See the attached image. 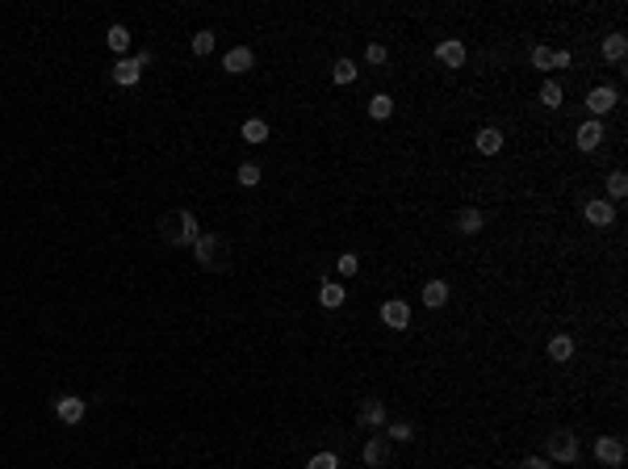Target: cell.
Returning <instances> with one entry per match:
<instances>
[{"label":"cell","instance_id":"1","mask_svg":"<svg viewBox=\"0 0 628 469\" xmlns=\"http://www.w3.org/2000/svg\"><path fill=\"white\" fill-rule=\"evenodd\" d=\"M159 231H163V239H168L172 247H193L197 234H201V227H197V218H193L189 210H168V214L159 218Z\"/></svg>","mask_w":628,"mask_h":469},{"label":"cell","instance_id":"2","mask_svg":"<svg viewBox=\"0 0 628 469\" xmlns=\"http://www.w3.org/2000/svg\"><path fill=\"white\" fill-rule=\"evenodd\" d=\"M193 256H197V264L201 268H222V234H197V243H193Z\"/></svg>","mask_w":628,"mask_h":469},{"label":"cell","instance_id":"3","mask_svg":"<svg viewBox=\"0 0 628 469\" xmlns=\"http://www.w3.org/2000/svg\"><path fill=\"white\" fill-rule=\"evenodd\" d=\"M545 461L574 465V461H578V436H574V432H553L549 436V457H545Z\"/></svg>","mask_w":628,"mask_h":469},{"label":"cell","instance_id":"4","mask_svg":"<svg viewBox=\"0 0 628 469\" xmlns=\"http://www.w3.org/2000/svg\"><path fill=\"white\" fill-rule=\"evenodd\" d=\"M360 457H365L369 469H386L390 465V440H386V436H369V444H365Z\"/></svg>","mask_w":628,"mask_h":469},{"label":"cell","instance_id":"5","mask_svg":"<svg viewBox=\"0 0 628 469\" xmlns=\"http://www.w3.org/2000/svg\"><path fill=\"white\" fill-rule=\"evenodd\" d=\"M616 101H620V92H616V88H591V92H586V109H591L595 118L612 113V109H616Z\"/></svg>","mask_w":628,"mask_h":469},{"label":"cell","instance_id":"6","mask_svg":"<svg viewBox=\"0 0 628 469\" xmlns=\"http://www.w3.org/2000/svg\"><path fill=\"white\" fill-rule=\"evenodd\" d=\"M595 457H599L603 465H620V461H624V440H620V436H599V440H595Z\"/></svg>","mask_w":628,"mask_h":469},{"label":"cell","instance_id":"7","mask_svg":"<svg viewBox=\"0 0 628 469\" xmlns=\"http://www.w3.org/2000/svg\"><path fill=\"white\" fill-rule=\"evenodd\" d=\"M586 223H591V227H612V223H616V206L603 201V197H591V201H586Z\"/></svg>","mask_w":628,"mask_h":469},{"label":"cell","instance_id":"8","mask_svg":"<svg viewBox=\"0 0 628 469\" xmlns=\"http://www.w3.org/2000/svg\"><path fill=\"white\" fill-rule=\"evenodd\" d=\"M382 323H386V327H394V331H406V327H410V306H406L402 298L386 302V306H382Z\"/></svg>","mask_w":628,"mask_h":469},{"label":"cell","instance_id":"9","mask_svg":"<svg viewBox=\"0 0 628 469\" xmlns=\"http://www.w3.org/2000/svg\"><path fill=\"white\" fill-rule=\"evenodd\" d=\"M574 143H578L582 151H595V147L603 143V122H599V118L582 122V126H578V135H574Z\"/></svg>","mask_w":628,"mask_h":469},{"label":"cell","instance_id":"10","mask_svg":"<svg viewBox=\"0 0 628 469\" xmlns=\"http://www.w3.org/2000/svg\"><path fill=\"white\" fill-rule=\"evenodd\" d=\"M436 59H440L444 68H461V63H465V42H457V38H444V42L436 46Z\"/></svg>","mask_w":628,"mask_h":469},{"label":"cell","instance_id":"11","mask_svg":"<svg viewBox=\"0 0 628 469\" xmlns=\"http://www.w3.org/2000/svg\"><path fill=\"white\" fill-rule=\"evenodd\" d=\"M251 63H256V55H251L247 46H235V51H227V55H222V68H227L231 76H243V72H251Z\"/></svg>","mask_w":628,"mask_h":469},{"label":"cell","instance_id":"12","mask_svg":"<svg viewBox=\"0 0 628 469\" xmlns=\"http://www.w3.org/2000/svg\"><path fill=\"white\" fill-rule=\"evenodd\" d=\"M55 415H59L63 423H80V419H84V398H76V394H63V398L55 402Z\"/></svg>","mask_w":628,"mask_h":469},{"label":"cell","instance_id":"13","mask_svg":"<svg viewBox=\"0 0 628 469\" xmlns=\"http://www.w3.org/2000/svg\"><path fill=\"white\" fill-rule=\"evenodd\" d=\"M365 427H386V402H377V398H369V402H360V415H356Z\"/></svg>","mask_w":628,"mask_h":469},{"label":"cell","instance_id":"14","mask_svg":"<svg viewBox=\"0 0 628 469\" xmlns=\"http://www.w3.org/2000/svg\"><path fill=\"white\" fill-rule=\"evenodd\" d=\"M139 76H143V68H139L134 59H118V63H113V84H122V88H134V84H139Z\"/></svg>","mask_w":628,"mask_h":469},{"label":"cell","instance_id":"15","mask_svg":"<svg viewBox=\"0 0 628 469\" xmlns=\"http://www.w3.org/2000/svg\"><path fill=\"white\" fill-rule=\"evenodd\" d=\"M473 143H477V151H482V156H498V151H503V130L486 126V130H477V139H473Z\"/></svg>","mask_w":628,"mask_h":469},{"label":"cell","instance_id":"16","mask_svg":"<svg viewBox=\"0 0 628 469\" xmlns=\"http://www.w3.org/2000/svg\"><path fill=\"white\" fill-rule=\"evenodd\" d=\"M624 55H628V38L624 34H608V38H603V59H608V63H620Z\"/></svg>","mask_w":628,"mask_h":469},{"label":"cell","instance_id":"17","mask_svg":"<svg viewBox=\"0 0 628 469\" xmlns=\"http://www.w3.org/2000/svg\"><path fill=\"white\" fill-rule=\"evenodd\" d=\"M444 302H448V285H444V281H427V285H423V306L440 311Z\"/></svg>","mask_w":628,"mask_h":469},{"label":"cell","instance_id":"18","mask_svg":"<svg viewBox=\"0 0 628 469\" xmlns=\"http://www.w3.org/2000/svg\"><path fill=\"white\" fill-rule=\"evenodd\" d=\"M570 356H574V339H570V335H553L549 339V361L561 365V361H570Z\"/></svg>","mask_w":628,"mask_h":469},{"label":"cell","instance_id":"19","mask_svg":"<svg viewBox=\"0 0 628 469\" xmlns=\"http://www.w3.org/2000/svg\"><path fill=\"white\" fill-rule=\"evenodd\" d=\"M243 139L247 143H268V122L264 118H247L243 122Z\"/></svg>","mask_w":628,"mask_h":469},{"label":"cell","instance_id":"20","mask_svg":"<svg viewBox=\"0 0 628 469\" xmlns=\"http://www.w3.org/2000/svg\"><path fill=\"white\" fill-rule=\"evenodd\" d=\"M390 113H394V101H390V96H386V92H377V96H369V118H373V122H386Z\"/></svg>","mask_w":628,"mask_h":469},{"label":"cell","instance_id":"21","mask_svg":"<svg viewBox=\"0 0 628 469\" xmlns=\"http://www.w3.org/2000/svg\"><path fill=\"white\" fill-rule=\"evenodd\" d=\"M482 223H486V218H482V210H473V206H465V210L457 214V227H461L465 234H477L482 231Z\"/></svg>","mask_w":628,"mask_h":469},{"label":"cell","instance_id":"22","mask_svg":"<svg viewBox=\"0 0 628 469\" xmlns=\"http://www.w3.org/2000/svg\"><path fill=\"white\" fill-rule=\"evenodd\" d=\"M105 42H109V51H130V30L126 25H109V34H105Z\"/></svg>","mask_w":628,"mask_h":469},{"label":"cell","instance_id":"23","mask_svg":"<svg viewBox=\"0 0 628 469\" xmlns=\"http://www.w3.org/2000/svg\"><path fill=\"white\" fill-rule=\"evenodd\" d=\"M318 302H322L327 311H335V306H344V285H335V281H327V285L318 289Z\"/></svg>","mask_w":628,"mask_h":469},{"label":"cell","instance_id":"24","mask_svg":"<svg viewBox=\"0 0 628 469\" xmlns=\"http://www.w3.org/2000/svg\"><path fill=\"white\" fill-rule=\"evenodd\" d=\"M356 72H360V68H356L352 59H335V68H331L335 84H352V80H356Z\"/></svg>","mask_w":628,"mask_h":469},{"label":"cell","instance_id":"25","mask_svg":"<svg viewBox=\"0 0 628 469\" xmlns=\"http://www.w3.org/2000/svg\"><path fill=\"white\" fill-rule=\"evenodd\" d=\"M541 105H545V109H557V105H561V84H557V80H545V84H541Z\"/></svg>","mask_w":628,"mask_h":469},{"label":"cell","instance_id":"26","mask_svg":"<svg viewBox=\"0 0 628 469\" xmlns=\"http://www.w3.org/2000/svg\"><path fill=\"white\" fill-rule=\"evenodd\" d=\"M624 193H628V176H624V172H612V176H608V197H612V201H620Z\"/></svg>","mask_w":628,"mask_h":469},{"label":"cell","instance_id":"27","mask_svg":"<svg viewBox=\"0 0 628 469\" xmlns=\"http://www.w3.org/2000/svg\"><path fill=\"white\" fill-rule=\"evenodd\" d=\"M210 51H214V34H210V30L193 34V55H210Z\"/></svg>","mask_w":628,"mask_h":469},{"label":"cell","instance_id":"28","mask_svg":"<svg viewBox=\"0 0 628 469\" xmlns=\"http://www.w3.org/2000/svg\"><path fill=\"white\" fill-rule=\"evenodd\" d=\"M239 185H260V163H239Z\"/></svg>","mask_w":628,"mask_h":469},{"label":"cell","instance_id":"29","mask_svg":"<svg viewBox=\"0 0 628 469\" xmlns=\"http://www.w3.org/2000/svg\"><path fill=\"white\" fill-rule=\"evenodd\" d=\"M532 68H541V72H549L553 68V51L549 46H532Z\"/></svg>","mask_w":628,"mask_h":469},{"label":"cell","instance_id":"30","mask_svg":"<svg viewBox=\"0 0 628 469\" xmlns=\"http://www.w3.org/2000/svg\"><path fill=\"white\" fill-rule=\"evenodd\" d=\"M306 469H339V457L335 453H318V457L306 461Z\"/></svg>","mask_w":628,"mask_h":469},{"label":"cell","instance_id":"31","mask_svg":"<svg viewBox=\"0 0 628 469\" xmlns=\"http://www.w3.org/2000/svg\"><path fill=\"white\" fill-rule=\"evenodd\" d=\"M410 436H415V432H410V423H390V427H386V440H402V444H406V440H410Z\"/></svg>","mask_w":628,"mask_h":469},{"label":"cell","instance_id":"32","mask_svg":"<svg viewBox=\"0 0 628 469\" xmlns=\"http://www.w3.org/2000/svg\"><path fill=\"white\" fill-rule=\"evenodd\" d=\"M335 273H339V277H356V273H360V260H356V256H339V268H335Z\"/></svg>","mask_w":628,"mask_h":469},{"label":"cell","instance_id":"33","mask_svg":"<svg viewBox=\"0 0 628 469\" xmlns=\"http://www.w3.org/2000/svg\"><path fill=\"white\" fill-rule=\"evenodd\" d=\"M365 59H369V63H386V46H382V42H369V46H365Z\"/></svg>","mask_w":628,"mask_h":469},{"label":"cell","instance_id":"34","mask_svg":"<svg viewBox=\"0 0 628 469\" xmlns=\"http://www.w3.org/2000/svg\"><path fill=\"white\" fill-rule=\"evenodd\" d=\"M553 461H545V457H528V461H520V469H549Z\"/></svg>","mask_w":628,"mask_h":469},{"label":"cell","instance_id":"35","mask_svg":"<svg viewBox=\"0 0 628 469\" xmlns=\"http://www.w3.org/2000/svg\"><path fill=\"white\" fill-rule=\"evenodd\" d=\"M553 68H570V51H553Z\"/></svg>","mask_w":628,"mask_h":469}]
</instances>
